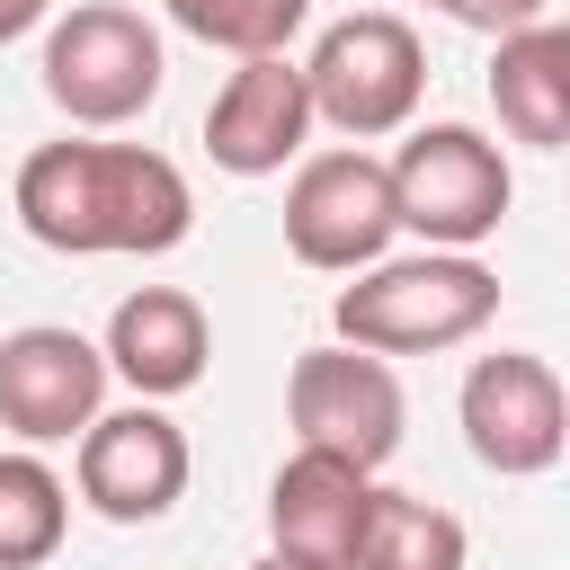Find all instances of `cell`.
I'll return each mask as SVG.
<instances>
[{"mask_svg":"<svg viewBox=\"0 0 570 570\" xmlns=\"http://www.w3.org/2000/svg\"><path fill=\"white\" fill-rule=\"evenodd\" d=\"M107 374H125L142 401H178L205 383V356H214V330H205V303L178 294V285H142L116 303L107 321Z\"/></svg>","mask_w":570,"mask_h":570,"instance_id":"4fadbf2b","label":"cell"},{"mask_svg":"<svg viewBox=\"0 0 570 570\" xmlns=\"http://www.w3.org/2000/svg\"><path fill=\"white\" fill-rule=\"evenodd\" d=\"M71 534V490L45 454H0V570H45Z\"/></svg>","mask_w":570,"mask_h":570,"instance_id":"2e32d148","label":"cell"},{"mask_svg":"<svg viewBox=\"0 0 570 570\" xmlns=\"http://www.w3.org/2000/svg\"><path fill=\"white\" fill-rule=\"evenodd\" d=\"M169 27H187L196 45H223V53H285L312 18V0H160Z\"/></svg>","mask_w":570,"mask_h":570,"instance_id":"e0dca14e","label":"cell"},{"mask_svg":"<svg viewBox=\"0 0 570 570\" xmlns=\"http://www.w3.org/2000/svg\"><path fill=\"white\" fill-rule=\"evenodd\" d=\"M347 570H463V517H445L410 490H374L365 525L347 543Z\"/></svg>","mask_w":570,"mask_h":570,"instance_id":"9a60e30c","label":"cell"},{"mask_svg":"<svg viewBox=\"0 0 570 570\" xmlns=\"http://www.w3.org/2000/svg\"><path fill=\"white\" fill-rule=\"evenodd\" d=\"M53 18V0H0V45H18L27 27H45Z\"/></svg>","mask_w":570,"mask_h":570,"instance_id":"d6986e66","label":"cell"},{"mask_svg":"<svg viewBox=\"0 0 570 570\" xmlns=\"http://www.w3.org/2000/svg\"><path fill=\"white\" fill-rule=\"evenodd\" d=\"M45 98L71 125H134L160 98V27L125 0H71L45 27Z\"/></svg>","mask_w":570,"mask_h":570,"instance_id":"3957f363","label":"cell"},{"mask_svg":"<svg viewBox=\"0 0 570 570\" xmlns=\"http://www.w3.org/2000/svg\"><path fill=\"white\" fill-rule=\"evenodd\" d=\"M107 401V356L62 330V321H27L0 338V428L27 445H62L98 419Z\"/></svg>","mask_w":570,"mask_h":570,"instance_id":"30bf717a","label":"cell"},{"mask_svg":"<svg viewBox=\"0 0 570 570\" xmlns=\"http://www.w3.org/2000/svg\"><path fill=\"white\" fill-rule=\"evenodd\" d=\"M80 499L107 517V525H151L187 499V436L178 419H160L151 401L134 410H98L80 428V463H71Z\"/></svg>","mask_w":570,"mask_h":570,"instance_id":"9c48e42d","label":"cell"},{"mask_svg":"<svg viewBox=\"0 0 570 570\" xmlns=\"http://www.w3.org/2000/svg\"><path fill=\"white\" fill-rule=\"evenodd\" d=\"M428 9H445L472 36H508V27H534L543 18V0H428Z\"/></svg>","mask_w":570,"mask_h":570,"instance_id":"ac0fdd59","label":"cell"},{"mask_svg":"<svg viewBox=\"0 0 570 570\" xmlns=\"http://www.w3.org/2000/svg\"><path fill=\"white\" fill-rule=\"evenodd\" d=\"M303 89H312V116L338 125L347 142H383L419 116V89H428V53H419V27L392 18V9H356L338 27H321L312 62H303Z\"/></svg>","mask_w":570,"mask_h":570,"instance_id":"277c9868","label":"cell"},{"mask_svg":"<svg viewBox=\"0 0 570 570\" xmlns=\"http://www.w3.org/2000/svg\"><path fill=\"white\" fill-rule=\"evenodd\" d=\"M490 107L534 151H561L570 142V36L552 18L499 36V53H490Z\"/></svg>","mask_w":570,"mask_h":570,"instance_id":"5bb4252c","label":"cell"},{"mask_svg":"<svg viewBox=\"0 0 570 570\" xmlns=\"http://www.w3.org/2000/svg\"><path fill=\"white\" fill-rule=\"evenodd\" d=\"M401 214H392V169L356 142V151H312L285 187V249L321 276H356L392 249Z\"/></svg>","mask_w":570,"mask_h":570,"instance_id":"52a82bcc","label":"cell"},{"mask_svg":"<svg viewBox=\"0 0 570 570\" xmlns=\"http://www.w3.org/2000/svg\"><path fill=\"white\" fill-rule=\"evenodd\" d=\"M285 419H294L303 445H321V454H338V463H356V472H383L392 445H401L410 401H401L392 356L338 338V347H303V356H294V374H285Z\"/></svg>","mask_w":570,"mask_h":570,"instance_id":"8992f818","label":"cell"},{"mask_svg":"<svg viewBox=\"0 0 570 570\" xmlns=\"http://www.w3.org/2000/svg\"><path fill=\"white\" fill-rule=\"evenodd\" d=\"M383 169H392V214H401V232H419L428 249H472V240H490V232L508 223V196H517L499 142L472 134V125H419Z\"/></svg>","mask_w":570,"mask_h":570,"instance_id":"5b68a950","label":"cell"},{"mask_svg":"<svg viewBox=\"0 0 570 570\" xmlns=\"http://www.w3.org/2000/svg\"><path fill=\"white\" fill-rule=\"evenodd\" d=\"M9 205L62 258H160L196 232V196L151 142H36Z\"/></svg>","mask_w":570,"mask_h":570,"instance_id":"6da1fadb","label":"cell"},{"mask_svg":"<svg viewBox=\"0 0 570 570\" xmlns=\"http://www.w3.org/2000/svg\"><path fill=\"white\" fill-rule=\"evenodd\" d=\"M347 347L374 356H445L499 321V276L472 249H428V258H374L356 285L330 303Z\"/></svg>","mask_w":570,"mask_h":570,"instance_id":"7a4b0ae2","label":"cell"},{"mask_svg":"<svg viewBox=\"0 0 570 570\" xmlns=\"http://www.w3.org/2000/svg\"><path fill=\"white\" fill-rule=\"evenodd\" d=\"M303 134H312V89H303V62H294V53H249V62L214 89V107H205V151H214V169H232V178L285 169V160L303 151Z\"/></svg>","mask_w":570,"mask_h":570,"instance_id":"8fae6325","label":"cell"},{"mask_svg":"<svg viewBox=\"0 0 570 570\" xmlns=\"http://www.w3.org/2000/svg\"><path fill=\"white\" fill-rule=\"evenodd\" d=\"M249 570H303V561H285V552H267V561H249Z\"/></svg>","mask_w":570,"mask_h":570,"instance_id":"ffe728a7","label":"cell"},{"mask_svg":"<svg viewBox=\"0 0 570 570\" xmlns=\"http://www.w3.org/2000/svg\"><path fill=\"white\" fill-rule=\"evenodd\" d=\"M365 499H374V472H356V463H338L321 445H294V463L267 481V534L303 570H347V543L365 525Z\"/></svg>","mask_w":570,"mask_h":570,"instance_id":"7c38bea8","label":"cell"},{"mask_svg":"<svg viewBox=\"0 0 570 570\" xmlns=\"http://www.w3.org/2000/svg\"><path fill=\"white\" fill-rule=\"evenodd\" d=\"M463 445L508 472V481H534L561 463L570 445V401H561V374L525 347H499V356H472L463 374Z\"/></svg>","mask_w":570,"mask_h":570,"instance_id":"ba28073f","label":"cell"}]
</instances>
